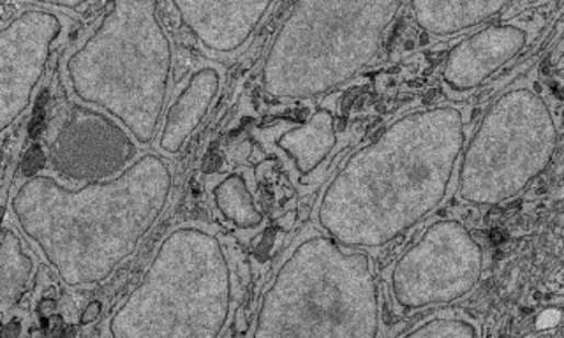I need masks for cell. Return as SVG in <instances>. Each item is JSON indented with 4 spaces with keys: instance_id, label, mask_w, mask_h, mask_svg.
I'll use <instances>...</instances> for the list:
<instances>
[{
    "instance_id": "2e32d148",
    "label": "cell",
    "mask_w": 564,
    "mask_h": 338,
    "mask_svg": "<svg viewBox=\"0 0 564 338\" xmlns=\"http://www.w3.org/2000/svg\"><path fill=\"white\" fill-rule=\"evenodd\" d=\"M502 8L494 2H411L415 22L434 36H453L485 22Z\"/></svg>"
},
{
    "instance_id": "5b68a950",
    "label": "cell",
    "mask_w": 564,
    "mask_h": 338,
    "mask_svg": "<svg viewBox=\"0 0 564 338\" xmlns=\"http://www.w3.org/2000/svg\"><path fill=\"white\" fill-rule=\"evenodd\" d=\"M172 74L173 46L156 2H112L68 60L72 94L120 120L141 149L159 136Z\"/></svg>"
},
{
    "instance_id": "ba28073f",
    "label": "cell",
    "mask_w": 564,
    "mask_h": 338,
    "mask_svg": "<svg viewBox=\"0 0 564 338\" xmlns=\"http://www.w3.org/2000/svg\"><path fill=\"white\" fill-rule=\"evenodd\" d=\"M480 277V245L464 225L442 221L430 225L422 238L399 257L390 273V291L402 311H421L470 294Z\"/></svg>"
},
{
    "instance_id": "7c38bea8",
    "label": "cell",
    "mask_w": 564,
    "mask_h": 338,
    "mask_svg": "<svg viewBox=\"0 0 564 338\" xmlns=\"http://www.w3.org/2000/svg\"><path fill=\"white\" fill-rule=\"evenodd\" d=\"M226 68L221 63H205L195 69L175 100L164 112L158 136L159 150L166 155L181 154L185 141L204 123L212 103L221 92Z\"/></svg>"
},
{
    "instance_id": "30bf717a",
    "label": "cell",
    "mask_w": 564,
    "mask_h": 338,
    "mask_svg": "<svg viewBox=\"0 0 564 338\" xmlns=\"http://www.w3.org/2000/svg\"><path fill=\"white\" fill-rule=\"evenodd\" d=\"M62 34L54 11H23L0 31V129L5 131L28 108L51 48Z\"/></svg>"
},
{
    "instance_id": "ac0fdd59",
    "label": "cell",
    "mask_w": 564,
    "mask_h": 338,
    "mask_svg": "<svg viewBox=\"0 0 564 338\" xmlns=\"http://www.w3.org/2000/svg\"><path fill=\"white\" fill-rule=\"evenodd\" d=\"M402 338H479V335L465 320L433 319Z\"/></svg>"
},
{
    "instance_id": "8992f818",
    "label": "cell",
    "mask_w": 564,
    "mask_h": 338,
    "mask_svg": "<svg viewBox=\"0 0 564 338\" xmlns=\"http://www.w3.org/2000/svg\"><path fill=\"white\" fill-rule=\"evenodd\" d=\"M402 2H300L272 43L263 89L276 100L329 94L375 60Z\"/></svg>"
},
{
    "instance_id": "3957f363",
    "label": "cell",
    "mask_w": 564,
    "mask_h": 338,
    "mask_svg": "<svg viewBox=\"0 0 564 338\" xmlns=\"http://www.w3.org/2000/svg\"><path fill=\"white\" fill-rule=\"evenodd\" d=\"M231 308L233 273L221 235L208 224L182 222L104 320L101 338H221Z\"/></svg>"
},
{
    "instance_id": "9c48e42d",
    "label": "cell",
    "mask_w": 564,
    "mask_h": 338,
    "mask_svg": "<svg viewBox=\"0 0 564 338\" xmlns=\"http://www.w3.org/2000/svg\"><path fill=\"white\" fill-rule=\"evenodd\" d=\"M141 155L129 129L91 104H72L48 141L51 166L72 184L118 178Z\"/></svg>"
},
{
    "instance_id": "5bb4252c",
    "label": "cell",
    "mask_w": 564,
    "mask_h": 338,
    "mask_svg": "<svg viewBox=\"0 0 564 338\" xmlns=\"http://www.w3.org/2000/svg\"><path fill=\"white\" fill-rule=\"evenodd\" d=\"M335 141L337 135L334 115L321 109L312 115L308 124L280 136L279 147L289 158L295 159L298 172L308 175L325 161L326 155L334 149Z\"/></svg>"
},
{
    "instance_id": "277c9868",
    "label": "cell",
    "mask_w": 564,
    "mask_h": 338,
    "mask_svg": "<svg viewBox=\"0 0 564 338\" xmlns=\"http://www.w3.org/2000/svg\"><path fill=\"white\" fill-rule=\"evenodd\" d=\"M380 326V288L369 254L316 233L280 265L251 338H378Z\"/></svg>"
},
{
    "instance_id": "d6986e66",
    "label": "cell",
    "mask_w": 564,
    "mask_h": 338,
    "mask_svg": "<svg viewBox=\"0 0 564 338\" xmlns=\"http://www.w3.org/2000/svg\"><path fill=\"white\" fill-rule=\"evenodd\" d=\"M101 311H103V303H101L100 300H94V302L89 303L82 316H80V325L87 326L95 323V320L100 319Z\"/></svg>"
},
{
    "instance_id": "8fae6325",
    "label": "cell",
    "mask_w": 564,
    "mask_h": 338,
    "mask_svg": "<svg viewBox=\"0 0 564 338\" xmlns=\"http://www.w3.org/2000/svg\"><path fill=\"white\" fill-rule=\"evenodd\" d=\"M187 31L207 50L233 54L271 11V2H173Z\"/></svg>"
},
{
    "instance_id": "e0dca14e",
    "label": "cell",
    "mask_w": 564,
    "mask_h": 338,
    "mask_svg": "<svg viewBox=\"0 0 564 338\" xmlns=\"http://www.w3.org/2000/svg\"><path fill=\"white\" fill-rule=\"evenodd\" d=\"M212 199L219 213L237 228L251 230V228L262 225V210L257 208L256 201L249 190L248 182L240 173H230L225 176L214 187Z\"/></svg>"
},
{
    "instance_id": "4fadbf2b",
    "label": "cell",
    "mask_w": 564,
    "mask_h": 338,
    "mask_svg": "<svg viewBox=\"0 0 564 338\" xmlns=\"http://www.w3.org/2000/svg\"><path fill=\"white\" fill-rule=\"evenodd\" d=\"M522 32L514 27H493L474 34L451 50L442 68V80L457 92L476 89L522 45Z\"/></svg>"
},
{
    "instance_id": "52a82bcc",
    "label": "cell",
    "mask_w": 564,
    "mask_h": 338,
    "mask_svg": "<svg viewBox=\"0 0 564 338\" xmlns=\"http://www.w3.org/2000/svg\"><path fill=\"white\" fill-rule=\"evenodd\" d=\"M526 95H508L491 112L480 127L462 161L461 196L468 203L487 205L510 195L534 170L551 141L549 123L533 126L540 115V104Z\"/></svg>"
},
{
    "instance_id": "7a4b0ae2",
    "label": "cell",
    "mask_w": 564,
    "mask_h": 338,
    "mask_svg": "<svg viewBox=\"0 0 564 338\" xmlns=\"http://www.w3.org/2000/svg\"><path fill=\"white\" fill-rule=\"evenodd\" d=\"M172 189L170 163L145 152L118 178L82 189H69L54 176H31L11 198V213L64 284L94 288L138 250Z\"/></svg>"
},
{
    "instance_id": "9a60e30c",
    "label": "cell",
    "mask_w": 564,
    "mask_h": 338,
    "mask_svg": "<svg viewBox=\"0 0 564 338\" xmlns=\"http://www.w3.org/2000/svg\"><path fill=\"white\" fill-rule=\"evenodd\" d=\"M34 273L36 259L25 250L19 233L4 225L0 236V311L4 320L27 294Z\"/></svg>"
},
{
    "instance_id": "6da1fadb",
    "label": "cell",
    "mask_w": 564,
    "mask_h": 338,
    "mask_svg": "<svg viewBox=\"0 0 564 338\" xmlns=\"http://www.w3.org/2000/svg\"><path fill=\"white\" fill-rule=\"evenodd\" d=\"M462 149L459 109L407 113L355 152L330 182L318 208L321 230L344 247L390 244L439 207Z\"/></svg>"
}]
</instances>
